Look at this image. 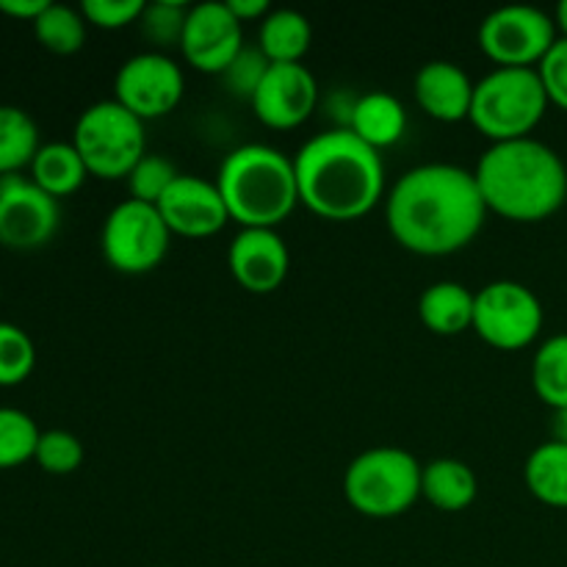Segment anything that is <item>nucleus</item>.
Instances as JSON below:
<instances>
[{
	"mask_svg": "<svg viewBox=\"0 0 567 567\" xmlns=\"http://www.w3.org/2000/svg\"><path fill=\"white\" fill-rule=\"evenodd\" d=\"M186 78L181 64L161 50H144L122 61L114 78V100L138 120H161L181 105Z\"/></svg>",
	"mask_w": 567,
	"mask_h": 567,
	"instance_id": "9b49d317",
	"label": "nucleus"
},
{
	"mask_svg": "<svg viewBox=\"0 0 567 567\" xmlns=\"http://www.w3.org/2000/svg\"><path fill=\"white\" fill-rule=\"evenodd\" d=\"M487 205L474 172L457 164H421L388 192L385 221L399 247L443 258L468 247L485 225Z\"/></svg>",
	"mask_w": 567,
	"mask_h": 567,
	"instance_id": "f257e3e1",
	"label": "nucleus"
},
{
	"mask_svg": "<svg viewBox=\"0 0 567 567\" xmlns=\"http://www.w3.org/2000/svg\"><path fill=\"white\" fill-rule=\"evenodd\" d=\"M155 208L164 216L172 236L183 238L216 236L230 221L225 197H221L216 181H205L197 175L177 177Z\"/></svg>",
	"mask_w": 567,
	"mask_h": 567,
	"instance_id": "dca6fc26",
	"label": "nucleus"
},
{
	"mask_svg": "<svg viewBox=\"0 0 567 567\" xmlns=\"http://www.w3.org/2000/svg\"><path fill=\"white\" fill-rule=\"evenodd\" d=\"M61 221L59 199L25 175L0 177V244L14 252L42 249Z\"/></svg>",
	"mask_w": 567,
	"mask_h": 567,
	"instance_id": "f8f14e48",
	"label": "nucleus"
},
{
	"mask_svg": "<svg viewBox=\"0 0 567 567\" xmlns=\"http://www.w3.org/2000/svg\"><path fill=\"white\" fill-rule=\"evenodd\" d=\"M548 94L537 70L529 66H496L474 83L471 125L498 142L529 138L548 111Z\"/></svg>",
	"mask_w": 567,
	"mask_h": 567,
	"instance_id": "39448f33",
	"label": "nucleus"
},
{
	"mask_svg": "<svg viewBox=\"0 0 567 567\" xmlns=\"http://www.w3.org/2000/svg\"><path fill=\"white\" fill-rule=\"evenodd\" d=\"M28 169H31V181L55 199L75 194L89 177L86 164L72 142L42 144Z\"/></svg>",
	"mask_w": 567,
	"mask_h": 567,
	"instance_id": "4be33fe9",
	"label": "nucleus"
},
{
	"mask_svg": "<svg viewBox=\"0 0 567 567\" xmlns=\"http://www.w3.org/2000/svg\"><path fill=\"white\" fill-rule=\"evenodd\" d=\"M177 177H181V172L175 169V164H172L166 155L144 153V158L133 166L131 175H127L125 181H127V192H131V199H138V203H147V205H158Z\"/></svg>",
	"mask_w": 567,
	"mask_h": 567,
	"instance_id": "c756f323",
	"label": "nucleus"
},
{
	"mask_svg": "<svg viewBox=\"0 0 567 567\" xmlns=\"http://www.w3.org/2000/svg\"><path fill=\"white\" fill-rule=\"evenodd\" d=\"M233 280L249 293H271L286 282L291 255L282 236L269 227H241L227 249Z\"/></svg>",
	"mask_w": 567,
	"mask_h": 567,
	"instance_id": "2eb2a0df",
	"label": "nucleus"
},
{
	"mask_svg": "<svg viewBox=\"0 0 567 567\" xmlns=\"http://www.w3.org/2000/svg\"><path fill=\"white\" fill-rule=\"evenodd\" d=\"M39 44L55 55H72L86 44V28L81 9L64 3H48V9L31 22Z\"/></svg>",
	"mask_w": 567,
	"mask_h": 567,
	"instance_id": "a878e982",
	"label": "nucleus"
},
{
	"mask_svg": "<svg viewBox=\"0 0 567 567\" xmlns=\"http://www.w3.org/2000/svg\"><path fill=\"white\" fill-rule=\"evenodd\" d=\"M227 9L236 14V20L241 22H252V20H260V17H266L271 11L269 0H227Z\"/></svg>",
	"mask_w": 567,
	"mask_h": 567,
	"instance_id": "c9c22d12",
	"label": "nucleus"
},
{
	"mask_svg": "<svg viewBox=\"0 0 567 567\" xmlns=\"http://www.w3.org/2000/svg\"><path fill=\"white\" fill-rule=\"evenodd\" d=\"M188 9H192V6L175 3V0H155V3H147L142 17H138L142 37L147 39L150 44H155V48H161V53H164L166 48H172V44L181 48Z\"/></svg>",
	"mask_w": 567,
	"mask_h": 567,
	"instance_id": "c85d7f7f",
	"label": "nucleus"
},
{
	"mask_svg": "<svg viewBox=\"0 0 567 567\" xmlns=\"http://www.w3.org/2000/svg\"><path fill=\"white\" fill-rule=\"evenodd\" d=\"M271 61L260 53V48H249L244 44L241 53L233 59V64L221 72V81H225V89L233 94V97L252 100L255 92H258L260 81L269 72Z\"/></svg>",
	"mask_w": 567,
	"mask_h": 567,
	"instance_id": "2f4dec72",
	"label": "nucleus"
},
{
	"mask_svg": "<svg viewBox=\"0 0 567 567\" xmlns=\"http://www.w3.org/2000/svg\"><path fill=\"white\" fill-rule=\"evenodd\" d=\"M37 347L22 327L0 321V388H14L33 374Z\"/></svg>",
	"mask_w": 567,
	"mask_h": 567,
	"instance_id": "cd10ccee",
	"label": "nucleus"
},
{
	"mask_svg": "<svg viewBox=\"0 0 567 567\" xmlns=\"http://www.w3.org/2000/svg\"><path fill=\"white\" fill-rule=\"evenodd\" d=\"M313 28L297 9H275L264 17L258 31V48L271 64H302L310 50Z\"/></svg>",
	"mask_w": 567,
	"mask_h": 567,
	"instance_id": "412c9836",
	"label": "nucleus"
},
{
	"mask_svg": "<svg viewBox=\"0 0 567 567\" xmlns=\"http://www.w3.org/2000/svg\"><path fill=\"white\" fill-rule=\"evenodd\" d=\"M537 75H540L543 86H546L548 103L559 105L567 111V39L559 37L554 48L548 50L546 59L537 64Z\"/></svg>",
	"mask_w": 567,
	"mask_h": 567,
	"instance_id": "72a5a7b5",
	"label": "nucleus"
},
{
	"mask_svg": "<svg viewBox=\"0 0 567 567\" xmlns=\"http://www.w3.org/2000/svg\"><path fill=\"white\" fill-rule=\"evenodd\" d=\"M216 186L230 219L241 227L277 230L299 205L293 158L269 144H244L227 153Z\"/></svg>",
	"mask_w": 567,
	"mask_h": 567,
	"instance_id": "20e7f679",
	"label": "nucleus"
},
{
	"mask_svg": "<svg viewBox=\"0 0 567 567\" xmlns=\"http://www.w3.org/2000/svg\"><path fill=\"white\" fill-rule=\"evenodd\" d=\"M39 127L28 111L0 105V177L22 175L39 153Z\"/></svg>",
	"mask_w": 567,
	"mask_h": 567,
	"instance_id": "b1692460",
	"label": "nucleus"
},
{
	"mask_svg": "<svg viewBox=\"0 0 567 567\" xmlns=\"http://www.w3.org/2000/svg\"><path fill=\"white\" fill-rule=\"evenodd\" d=\"M415 103L437 122H463L471 116L474 81L454 61H426L413 81Z\"/></svg>",
	"mask_w": 567,
	"mask_h": 567,
	"instance_id": "f3484780",
	"label": "nucleus"
},
{
	"mask_svg": "<svg viewBox=\"0 0 567 567\" xmlns=\"http://www.w3.org/2000/svg\"><path fill=\"white\" fill-rule=\"evenodd\" d=\"M474 302L476 293H471L463 282H432L419 299V319L435 336H460L474 327Z\"/></svg>",
	"mask_w": 567,
	"mask_h": 567,
	"instance_id": "6ab92c4d",
	"label": "nucleus"
},
{
	"mask_svg": "<svg viewBox=\"0 0 567 567\" xmlns=\"http://www.w3.org/2000/svg\"><path fill=\"white\" fill-rule=\"evenodd\" d=\"M299 203L330 221H354L371 214L385 194L380 150L360 142L349 127L316 133L293 155Z\"/></svg>",
	"mask_w": 567,
	"mask_h": 567,
	"instance_id": "f03ea898",
	"label": "nucleus"
},
{
	"mask_svg": "<svg viewBox=\"0 0 567 567\" xmlns=\"http://www.w3.org/2000/svg\"><path fill=\"white\" fill-rule=\"evenodd\" d=\"M421 468L424 465L404 449H369L349 463L343 496L365 518H396L421 498Z\"/></svg>",
	"mask_w": 567,
	"mask_h": 567,
	"instance_id": "423d86ee",
	"label": "nucleus"
},
{
	"mask_svg": "<svg viewBox=\"0 0 567 567\" xmlns=\"http://www.w3.org/2000/svg\"><path fill=\"white\" fill-rule=\"evenodd\" d=\"M181 50L194 70L221 75L244 50V25L227 9V3H197L188 9Z\"/></svg>",
	"mask_w": 567,
	"mask_h": 567,
	"instance_id": "ddd939ff",
	"label": "nucleus"
},
{
	"mask_svg": "<svg viewBox=\"0 0 567 567\" xmlns=\"http://www.w3.org/2000/svg\"><path fill=\"white\" fill-rule=\"evenodd\" d=\"M249 105L266 127L291 131L319 105V83L305 64H271Z\"/></svg>",
	"mask_w": 567,
	"mask_h": 567,
	"instance_id": "4468645a",
	"label": "nucleus"
},
{
	"mask_svg": "<svg viewBox=\"0 0 567 567\" xmlns=\"http://www.w3.org/2000/svg\"><path fill=\"white\" fill-rule=\"evenodd\" d=\"M42 430L28 413L17 408H0V471L20 468L37 454Z\"/></svg>",
	"mask_w": 567,
	"mask_h": 567,
	"instance_id": "bb28decb",
	"label": "nucleus"
},
{
	"mask_svg": "<svg viewBox=\"0 0 567 567\" xmlns=\"http://www.w3.org/2000/svg\"><path fill=\"white\" fill-rule=\"evenodd\" d=\"M72 144L81 153L89 175L103 181H120L147 153L144 122L116 100H100L89 105L75 122Z\"/></svg>",
	"mask_w": 567,
	"mask_h": 567,
	"instance_id": "0eeeda50",
	"label": "nucleus"
},
{
	"mask_svg": "<svg viewBox=\"0 0 567 567\" xmlns=\"http://www.w3.org/2000/svg\"><path fill=\"white\" fill-rule=\"evenodd\" d=\"M524 480L532 496L548 507L567 509V446L548 441L526 457Z\"/></svg>",
	"mask_w": 567,
	"mask_h": 567,
	"instance_id": "5701e85b",
	"label": "nucleus"
},
{
	"mask_svg": "<svg viewBox=\"0 0 567 567\" xmlns=\"http://www.w3.org/2000/svg\"><path fill=\"white\" fill-rule=\"evenodd\" d=\"M559 39L557 22L537 6L513 3L491 11L480 25V48L498 66L537 70Z\"/></svg>",
	"mask_w": 567,
	"mask_h": 567,
	"instance_id": "9d476101",
	"label": "nucleus"
},
{
	"mask_svg": "<svg viewBox=\"0 0 567 567\" xmlns=\"http://www.w3.org/2000/svg\"><path fill=\"white\" fill-rule=\"evenodd\" d=\"M172 233L155 205L122 199L105 216L100 247L111 269L122 275H147L158 269L169 252Z\"/></svg>",
	"mask_w": 567,
	"mask_h": 567,
	"instance_id": "6e6552de",
	"label": "nucleus"
},
{
	"mask_svg": "<svg viewBox=\"0 0 567 567\" xmlns=\"http://www.w3.org/2000/svg\"><path fill=\"white\" fill-rule=\"evenodd\" d=\"M474 177L487 210L509 221H543L567 199L563 155L532 136L491 144Z\"/></svg>",
	"mask_w": 567,
	"mask_h": 567,
	"instance_id": "7ed1b4c3",
	"label": "nucleus"
},
{
	"mask_svg": "<svg viewBox=\"0 0 567 567\" xmlns=\"http://www.w3.org/2000/svg\"><path fill=\"white\" fill-rule=\"evenodd\" d=\"M551 441L565 443V446H567V408L554 410V419H551Z\"/></svg>",
	"mask_w": 567,
	"mask_h": 567,
	"instance_id": "e433bc0d",
	"label": "nucleus"
},
{
	"mask_svg": "<svg viewBox=\"0 0 567 567\" xmlns=\"http://www.w3.org/2000/svg\"><path fill=\"white\" fill-rule=\"evenodd\" d=\"M543 319H546L543 305L529 286L515 280H496L476 291L471 330L487 347L518 352L540 338Z\"/></svg>",
	"mask_w": 567,
	"mask_h": 567,
	"instance_id": "1a4fd4ad",
	"label": "nucleus"
},
{
	"mask_svg": "<svg viewBox=\"0 0 567 567\" xmlns=\"http://www.w3.org/2000/svg\"><path fill=\"white\" fill-rule=\"evenodd\" d=\"M144 6H147L144 0H83L81 14L89 25L120 31V28L138 25Z\"/></svg>",
	"mask_w": 567,
	"mask_h": 567,
	"instance_id": "473e14b6",
	"label": "nucleus"
},
{
	"mask_svg": "<svg viewBox=\"0 0 567 567\" xmlns=\"http://www.w3.org/2000/svg\"><path fill=\"white\" fill-rule=\"evenodd\" d=\"M50 0H0V11L14 20L33 22L44 9H48Z\"/></svg>",
	"mask_w": 567,
	"mask_h": 567,
	"instance_id": "f704fd0d",
	"label": "nucleus"
},
{
	"mask_svg": "<svg viewBox=\"0 0 567 567\" xmlns=\"http://www.w3.org/2000/svg\"><path fill=\"white\" fill-rule=\"evenodd\" d=\"M532 388L551 410L567 408V332L540 343L532 360Z\"/></svg>",
	"mask_w": 567,
	"mask_h": 567,
	"instance_id": "393cba45",
	"label": "nucleus"
},
{
	"mask_svg": "<svg viewBox=\"0 0 567 567\" xmlns=\"http://www.w3.org/2000/svg\"><path fill=\"white\" fill-rule=\"evenodd\" d=\"M39 468L44 474L66 476L75 474L83 465V443L66 430H48L39 435L37 454H33Z\"/></svg>",
	"mask_w": 567,
	"mask_h": 567,
	"instance_id": "7c9ffc66",
	"label": "nucleus"
},
{
	"mask_svg": "<svg viewBox=\"0 0 567 567\" xmlns=\"http://www.w3.org/2000/svg\"><path fill=\"white\" fill-rule=\"evenodd\" d=\"M349 131L374 150H385L396 144L408 131V111L402 100L391 92H369L360 94L352 105L349 116Z\"/></svg>",
	"mask_w": 567,
	"mask_h": 567,
	"instance_id": "a211bd4d",
	"label": "nucleus"
},
{
	"mask_svg": "<svg viewBox=\"0 0 567 567\" xmlns=\"http://www.w3.org/2000/svg\"><path fill=\"white\" fill-rule=\"evenodd\" d=\"M554 22H557V33L559 37L567 39V0L557 6V11H554Z\"/></svg>",
	"mask_w": 567,
	"mask_h": 567,
	"instance_id": "4c0bfd02",
	"label": "nucleus"
},
{
	"mask_svg": "<svg viewBox=\"0 0 567 567\" xmlns=\"http://www.w3.org/2000/svg\"><path fill=\"white\" fill-rule=\"evenodd\" d=\"M480 480L463 460L441 457L421 468V498L441 513H463L476 502Z\"/></svg>",
	"mask_w": 567,
	"mask_h": 567,
	"instance_id": "aec40b11",
	"label": "nucleus"
}]
</instances>
